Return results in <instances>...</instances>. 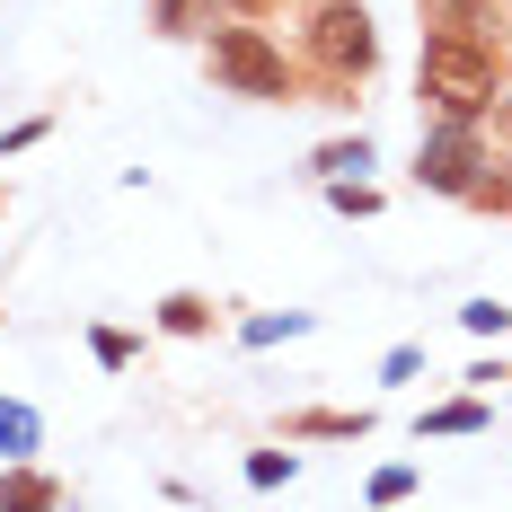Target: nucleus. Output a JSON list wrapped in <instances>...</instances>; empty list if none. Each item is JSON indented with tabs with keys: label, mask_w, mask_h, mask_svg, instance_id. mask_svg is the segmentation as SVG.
<instances>
[{
	"label": "nucleus",
	"mask_w": 512,
	"mask_h": 512,
	"mask_svg": "<svg viewBox=\"0 0 512 512\" xmlns=\"http://www.w3.org/2000/svg\"><path fill=\"white\" fill-rule=\"evenodd\" d=\"M407 486H415V468H380V477H371V504H398Z\"/></svg>",
	"instance_id": "ddd939ff"
},
{
	"label": "nucleus",
	"mask_w": 512,
	"mask_h": 512,
	"mask_svg": "<svg viewBox=\"0 0 512 512\" xmlns=\"http://www.w3.org/2000/svg\"><path fill=\"white\" fill-rule=\"evenodd\" d=\"M248 477H256V486H283V477H292V451H256Z\"/></svg>",
	"instance_id": "f8f14e48"
},
{
	"label": "nucleus",
	"mask_w": 512,
	"mask_h": 512,
	"mask_svg": "<svg viewBox=\"0 0 512 512\" xmlns=\"http://www.w3.org/2000/svg\"><path fill=\"white\" fill-rule=\"evenodd\" d=\"M159 327H168V336H204V327H212V301H195V292H168V301H159Z\"/></svg>",
	"instance_id": "423d86ee"
},
{
	"label": "nucleus",
	"mask_w": 512,
	"mask_h": 512,
	"mask_svg": "<svg viewBox=\"0 0 512 512\" xmlns=\"http://www.w3.org/2000/svg\"><path fill=\"white\" fill-rule=\"evenodd\" d=\"M89 354H98L106 371H124V362H133V336H115V327H98V336H89Z\"/></svg>",
	"instance_id": "9b49d317"
},
{
	"label": "nucleus",
	"mask_w": 512,
	"mask_h": 512,
	"mask_svg": "<svg viewBox=\"0 0 512 512\" xmlns=\"http://www.w3.org/2000/svg\"><path fill=\"white\" fill-rule=\"evenodd\" d=\"M212 80L239 89V98H292L283 45H274L265 27H212Z\"/></svg>",
	"instance_id": "f03ea898"
},
{
	"label": "nucleus",
	"mask_w": 512,
	"mask_h": 512,
	"mask_svg": "<svg viewBox=\"0 0 512 512\" xmlns=\"http://www.w3.org/2000/svg\"><path fill=\"white\" fill-rule=\"evenodd\" d=\"M477 424H486V407H477V398H460V407H433V415H424V433H477Z\"/></svg>",
	"instance_id": "1a4fd4ad"
},
{
	"label": "nucleus",
	"mask_w": 512,
	"mask_h": 512,
	"mask_svg": "<svg viewBox=\"0 0 512 512\" xmlns=\"http://www.w3.org/2000/svg\"><path fill=\"white\" fill-rule=\"evenodd\" d=\"M62 504V486L36 477V468H0V512H53Z\"/></svg>",
	"instance_id": "39448f33"
},
{
	"label": "nucleus",
	"mask_w": 512,
	"mask_h": 512,
	"mask_svg": "<svg viewBox=\"0 0 512 512\" xmlns=\"http://www.w3.org/2000/svg\"><path fill=\"white\" fill-rule=\"evenodd\" d=\"M345 168H371V142H327V151H318V177H345Z\"/></svg>",
	"instance_id": "6e6552de"
},
{
	"label": "nucleus",
	"mask_w": 512,
	"mask_h": 512,
	"mask_svg": "<svg viewBox=\"0 0 512 512\" xmlns=\"http://www.w3.org/2000/svg\"><path fill=\"white\" fill-rule=\"evenodd\" d=\"M477 168H486V142H477V115H442V133L415 151V177L433 195H477Z\"/></svg>",
	"instance_id": "20e7f679"
},
{
	"label": "nucleus",
	"mask_w": 512,
	"mask_h": 512,
	"mask_svg": "<svg viewBox=\"0 0 512 512\" xmlns=\"http://www.w3.org/2000/svg\"><path fill=\"white\" fill-rule=\"evenodd\" d=\"M415 89L442 106V115H486V106L504 98V71H495V53L460 36V27H442V36H424L415 53Z\"/></svg>",
	"instance_id": "f257e3e1"
},
{
	"label": "nucleus",
	"mask_w": 512,
	"mask_h": 512,
	"mask_svg": "<svg viewBox=\"0 0 512 512\" xmlns=\"http://www.w3.org/2000/svg\"><path fill=\"white\" fill-rule=\"evenodd\" d=\"M159 27H168V36H195V27H204V0H159Z\"/></svg>",
	"instance_id": "9d476101"
},
{
	"label": "nucleus",
	"mask_w": 512,
	"mask_h": 512,
	"mask_svg": "<svg viewBox=\"0 0 512 512\" xmlns=\"http://www.w3.org/2000/svg\"><path fill=\"white\" fill-rule=\"evenodd\" d=\"M36 433H45V424H36L27 407H0V460H27V451H36Z\"/></svg>",
	"instance_id": "0eeeda50"
},
{
	"label": "nucleus",
	"mask_w": 512,
	"mask_h": 512,
	"mask_svg": "<svg viewBox=\"0 0 512 512\" xmlns=\"http://www.w3.org/2000/svg\"><path fill=\"white\" fill-rule=\"evenodd\" d=\"M309 53H318L336 80H362V71L380 62L371 9H362V0H318V18H309Z\"/></svg>",
	"instance_id": "7ed1b4c3"
}]
</instances>
